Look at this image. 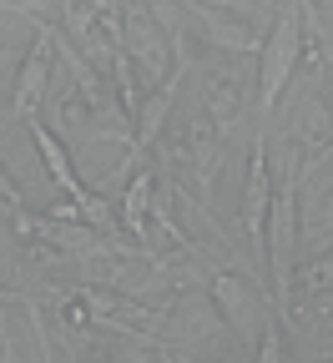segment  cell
Masks as SVG:
<instances>
[{
	"instance_id": "cell-7",
	"label": "cell",
	"mask_w": 333,
	"mask_h": 363,
	"mask_svg": "<svg viewBox=\"0 0 333 363\" xmlns=\"http://www.w3.org/2000/svg\"><path fill=\"white\" fill-rule=\"evenodd\" d=\"M45 86H51V26L40 21V35H36L31 56H26L21 76H16V91H11L16 116L36 121V111H40V101H45Z\"/></svg>"
},
{
	"instance_id": "cell-17",
	"label": "cell",
	"mask_w": 333,
	"mask_h": 363,
	"mask_svg": "<svg viewBox=\"0 0 333 363\" xmlns=\"http://www.w3.org/2000/svg\"><path fill=\"white\" fill-rule=\"evenodd\" d=\"M323 363H333V348H328V353H323Z\"/></svg>"
},
{
	"instance_id": "cell-3",
	"label": "cell",
	"mask_w": 333,
	"mask_h": 363,
	"mask_svg": "<svg viewBox=\"0 0 333 363\" xmlns=\"http://www.w3.org/2000/svg\"><path fill=\"white\" fill-rule=\"evenodd\" d=\"M212 298H217L222 323L237 333V343H243L248 353H258L263 328H268V318H263V293L248 288L243 278H232V272H212Z\"/></svg>"
},
{
	"instance_id": "cell-9",
	"label": "cell",
	"mask_w": 333,
	"mask_h": 363,
	"mask_svg": "<svg viewBox=\"0 0 333 363\" xmlns=\"http://www.w3.org/2000/svg\"><path fill=\"white\" fill-rule=\"evenodd\" d=\"M152 197H157V182L141 172L131 187H126V197H121V233L141 247V252H152V242H147V217H152Z\"/></svg>"
},
{
	"instance_id": "cell-5",
	"label": "cell",
	"mask_w": 333,
	"mask_h": 363,
	"mask_svg": "<svg viewBox=\"0 0 333 363\" xmlns=\"http://www.w3.org/2000/svg\"><path fill=\"white\" fill-rule=\"evenodd\" d=\"M268 217H273V167H268V147L258 136L253 162H248V187H243V227H248L258 262H268Z\"/></svg>"
},
{
	"instance_id": "cell-12",
	"label": "cell",
	"mask_w": 333,
	"mask_h": 363,
	"mask_svg": "<svg viewBox=\"0 0 333 363\" xmlns=\"http://www.w3.org/2000/svg\"><path fill=\"white\" fill-rule=\"evenodd\" d=\"M303 288H313V293L333 288V252H318V257L303 267Z\"/></svg>"
},
{
	"instance_id": "cell-14",
	"label": "cell",
	"mask_w": 333,
	"mask_h": 363,
	"mask_svg": "<svg viewBox=\"0 0 333 363\" xmlns=\"http://www.w3.org/2000/svg\"><path fill=\"white\" fill-rule=\"evenodd\" d=\"M11 358H16V343H11V328L0 323V363H11Z\"/></svg>"
},
{
	"instance_id": "cell-1",
	"label": "cell",
	"mask_w": 333,
	"mask_h": 363,
	"mask_svg": "<svg viewBox=\"0 0 333 363\" xmlns=\"http://www.w3.org/2000/svg\"><path fill=\"white\" fill-rule=\"evenodd\" d=\"M298 192H303L298 147H288L283 177L273 182V217H268V272L283 323L293 318V283H298Z\"/></svg>"
},
{
	"instance_id": "cell-15",
	"label": "cell",
	"mask_w": 333,
	"mask_h": 363,
	"mask_svg": "<svg viewBox=\"0 0 333 363\" xmlns=\"http://www.w3.org/2000/svg\"><path fill=\"white\" fill-rule=\"evenodd\" d=\"M187 6H217L222 11V6H237V0H187Z\"/></svg>"
},
{
	"instance_id": "cell-4",
	"label": "cell",
	"mask_w": 333,
	"mask_h": 363,
	"mask_svg": "<svg viewBox=\"0 0 333 363\" xmlns=\"http://www.w3.org/2000/svg\"><path fill=\"white\" fill-rule=\"evenodd\" d=\"M121 51L136 61V81L141 86H162L172 76V51H167V35L152 21V11H141V6L126 11V45Z\"/></svg>"
},
{
	"instance_id": "cell-11",
	"label": "cell",
	"mask_w": 333,
	"mask_h": 363,
	"mask_svg": "<svg viewBox=\"0 0 333 363\" xmlns=\"http://www.w3.org/2000/svg\"><path fill=\"white\" fill-rule=\"evenodd\" d=\"M258 363H288V333H283V323H268L263 328V343L253 353Z\"/></svg>"
},
{
	"instance_id": "cell-6",
	"label": "cell",
	"mask_w": 333,
	"mask_h": 363,
	"mask_svg": "<svg viewBox=\"0 0 333 363\" xmlns=\"http://www.w3.org/2000/svg\"><path fill=\"white\" fill-rule=\"evenodd\" d=\"M182 76H187V56L177 51V71L152 91L147 101H141V111H136V136H131V147H126V162H121V172L126 167H136V157H147V147L162 136V126H167V116H172V106H177V86H182Z\"/></svg>"
},
{
	"instance_id": "cell-16",
	"label": "cell",
	"mask_w": 333,
	"mask_h": 363,
	"mask_svg": "<svg viewBox=\"0 0 333 363\" xmlns=\"http://www.w3.org/2000/svg\"><path fill=\"white\" fill-rule=\"evenodd\" d=\"M177 363H202V358H182V353H177ZM217 363H222V358H217Z\"/></svg>"
},
{
	"instance_id": "cell-13",
	"label": "cell",
	"mask_w": 333,
	"mask_h": 363,
	"mask_svg": "<svg viewBox=\"0 0 333 363\" xmlns=\"http://www.w3.org/2000/svg\"><path fill=\"white\" fill-rule=\"evenodd\" d=\"M0 207H11L16 217L26 212V197H21V187L11 182V172H6V167H0Z\"/></svg>"
},
{
	"instance_id": "cell-10",
	"label": "cell",
	"mask_w": 333,
	"mask_h": 363,
	"mask_svg": "<svg viewBox=\"0 0 333 363\" xmlns=\"http://www.w3.org/2000/svg\"><path fill=\"white\" fill-rule=\"evenodd\" d=\"M192 16H197V26H202V35H207L212 45H227V51H263V35H258L253 26L227 21V16H212L207 6H192Z\"/></svg>"
},
{
	"instance_id": "cell-2",
	"label": "cell",
	"mask_w": 333,
	"mask_h": 363,
	"mask_svg": "<svg viewBox=\"0 0 333 363\" xmlns=\"http://www.w3.org/2000/svg\"><path fill=\"white\" fill-rule=\"evenodd\" d=\"M303 6L293 0V6H283L278 21H273V35L263 40V71H258V106L273 111L278 96H283V86H288V76L298 71L303 61Z\"/></svg>"
},
{
	"instance_id": "cell-8",
	"label": "cell",
	"mask_w": 333,
	"mask_h": 363,
	"mask_svg": "<svg viewBox=\"0 0 333 363\" xmlns=\"http://www.w3.org/2000/svg\"><path fill=\"white\" fill-rule=\"evenodd\" d=\"M31 136H36V152H40L45 172H51V182H56V187H61V192H66V197L81 207V202L91 197V187H86V182H81L76 172H71V157H66V147H61V142H56V136L45 131L40 121H31Z\"/></svg>"
}]
</instances>
